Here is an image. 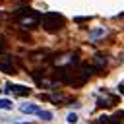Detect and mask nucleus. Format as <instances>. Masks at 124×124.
Segmentation results:
<instances>
[{"label":"nucleus","mask_w":124,"mask_h":124,"mask_svg":"<svg viewBox=\"0 0 124 124\" xmlns=\"http://www.w3.org/2000/svg\"><path fill=\"white\" fill-rule=\"evenodd\" d=\"M46 99L48 101H52V103H66V95H62V93H50V95H46Z\"/></svg>","instance_id":"obj_6"},{"label":"nucleus","mask_w":124,"mask_h":124,"mask_svg":"<svg viewBox=\"0 0 124 124\" xmlns=\"http://www.w3.org/2000/svg\"><path fill=\"white\" fill-rule=\"evenodd\" d=\"M41 23L46 33H58L66 27V17L58 12H48V14L41 16Z\"/></svg>","instance_id":"obj_1"},{"label":"nucleus","mask_w":124,"mask_h":124,"mask_svg":"<svg viewBox=\"0 0 124 124\" xmlns=\"http://www.w3.org/2000/svg\"><path fill=\"white\" fill-rule=\"evenodd\" d=\"M68 122H70V124H76V122H78V116H76V114H68Z\"/></svg>","instance_id":"obj_11"},{"label":"nucleus","mask_w":124,"mask_h":124,"mask_svg":"<svg viewBox=\"0 0 124 124\" xmlns=\"http://www.w3.org/2000/svg\"><path fill=\"white\" fill-rule=\"evenodd\" d=\"M6 91L8 93H16V95H29L31 89L25 87V85H14V83H8L6 85Z\"/></svg>","instance_id":"obj_4"},{"label":"nucleus","mask_w":124,"mask_h":124,"mask_svg":"<svg viewBox=\"0 0 124 124\" xmlns=\"http://www.w3.org/2000/svg\"><path fill=\"white\" fill-rule=\"evenodd\" d=\"M0 108H12V101H8V99H0Z\"/></svg>","instance_id":"obj_10"},{"label":"nucleus","mask_w":124,"mask_h":124,"mask_svg":"<svg viewBox=\"0 0 124 124\" xmlns=\"http://www.w3.org/2000/svg\"><path fill=\"white\" fill-rule=\"evenodd\" d=\"M116 103V97H107V99H97V107H112Z\"/></svg>","instance_id":"obj_7"},{"label":"nucleus","mask_w":124,"mask_h":124,"mask_svg":"<svg viewBox=\"0 0 124 124\" xmlns=\"http://www.w3.org/2000/svg\"><path fill=\"white\" fill-rule=\"evenodd\" d=\"M118 89H120V93L124 95V83H120V85H118Z\"/></svg>","instance_id":"obj_13"},{"label":"nucleus","mask_w":124,"mask_h":124,"mask_svg":"<svg viewBox=\"0 0 124 124\" xmlns=\"http://www.w3.org/2000/svg\"><path fill=\"white\" fill-rule=\"evenodd\" d=\"M39 118H43V120H52V112H48V110H39Z\"/></svg>","instance_id":"obj_9"},{"label":"nucleus","mask_w":124,"mask_h":124,"mask_svg":"<svg viewBox=\"0 0 124 124\" xmlns=\"http://www.w3.org/2000/svg\"><path fill=\"white\" fill-rule=\"evenodd\" d=\"M19 110L23 112V114H39V107L37 105H33V103H25V105H19Z\"/></svg>","instance_id":"obj_5"},{"label":"nucleus","mask_w":124,"mask_h":124,"mask_svg":"<svg viewBox=\"0 0 124 124\" xmlns=\"http://www.w3.org/2000/svg\"><path fill=\"white\" fill-rule=\"evenodd\" d=\"M107 66V60L103 56H95V64H93V70H103Z\"/></svg>","instance_id":"obj_8"},{"label":"nucleus","mask_w":124,"mask_h":124,"mask_svg":"<svg viewBox=\"0 0 124 124\" xmlns=\"http://www.w3.org/2000/svg\"><path fill=\"white\" fill-rule=\"evenodd\" d=\"M16 16L19 19V25L25 27V29H33L39 23V19H41V14L35 12V10H31V8H21V10L16 12Z\"/></svg>","instance_id":"obj_2"},{"label":"nucleus","mask_w":124,"mask_h":124,"mask_svg":"<svg viewBox=\"0 0 124 124\" xmlns=\"http://www.w3.org/2000/svg\"><path fill=\"white\" fill-rule=\"evenodd\" d=\"M103 33H105L103 29H97V31H93V33H91V37H101Z\"/></svg>","instance_id":"obj_12"},{"label":"nucleus","mask_w":124,"mask_h":124,"mask_svg":"<svg viewBox=\"0 0 124 124\" xmlns=\"http://www.w3.org/2000/svg\"><path fill=\"white\" fill-rule=\"evenodd\" d=\"M0 72H4V74H12V76L17 72V68H16L12 56H2V54H0Z\"/></svg>","instance_id":"obj_3"}]
</instances>
